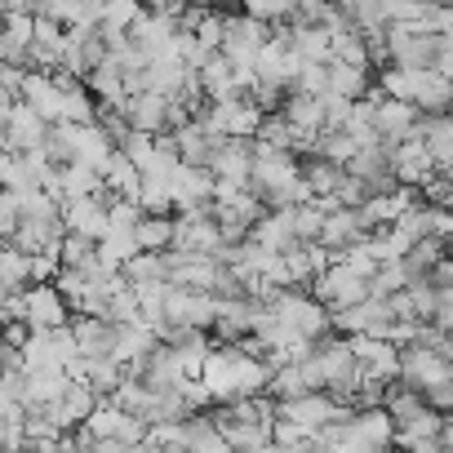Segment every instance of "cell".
Returning a JSON list of instances; mask_svg holds the SVG:
<instances>
[{"mask_svg": "<svg viewBox=\"0 0 453 453\" xmlns=\"http://www.w3.org/2000/svg\"><path fill=\"white\" fill-rule=\"evenodd\" d=\"M54 165H72L76 160V134H72V120H54L50 134H45V147H41Z\"/></svg>", "mask_w": 453, "mask_h": 453, "instance_id": "46", "label": "cell"}, {"mask_svg": "<svg viewBox=\"0 0 453 453\" xmlns=\"http://www.w3.org/2000/svg\"><path fill=\"white\" fill-rule=\"evenodd\" d=\"M418 125H422V107H418V103H409V98H391L387 89L378 94V103H373V129H378V138H382L387 151H391L395 142L413 138Z\"/></svg>", "mask_w": 453, "mask_h": 453, "instance_id": "11", "label": "cell"}, {"mask_svg": "<svg viewBox=\"0 0 453 453\" xmlns=\"http://www.w3.org/2000/svg\"><path fill=\"white\" fill-rule=\"evenodd\" d=\"M444 204H449V209H453V196H449V200H444Z\"/></svg>", "mask_w": 453, "mask_h": 453, "instance_id": "54", "label": "cell"}, {"mask_svg": "<svg viewBox=\"0 0 453 453\" xmlns=\"http://www.w3.org/2000/svg\"><path fill=\"white\" fill-rule=\"evenodd\" d=\"M409 285V276H404V267L400 263H382L373 276H369V289L378 294V298H391L395 289H404Z\"/></svg>", "mask_w": 453, "mask_h": 453, "instance_id": "48", "label": "cell"}, {"mask_svg": "<svg viewBox=\"0 0 453 453\" xmlns=\"http://www.w3.org/2000/svg\"><path fill=\"white\" fill-rule=\"evenodd\" d=\"M213 418L226 435L232 449H267L272 444V426L280 418V400L276 395H241V400H218Z\"/></svg>", "mask_w": 453, "mask_h": 453, "instance_id": "3", "label": "cell"}, {"mask_svg": "<svg viewBox=\"0 0 453 453\" xmlns=\"http://www.w3.org/2000/svg\"><path fill=\"white\" fill-rule=\"evenodd\" d=\"M218 182H254V138H226L218 147V156L209 160Z\"/></svg>", "mask_w": 453, "mask_h": 453, "instance_id": "22", "label": "cell"}, {"mask_svg": "<svg viewBox=\"0 0 453 453\" xmlns=\"http://www.w3.org/2000/svg\"><path fill=\"white\" fill-rule=\"evenodd\" d=\"M23 98H27V103H32L50 125L67 116V89L58 85V76H54V72L32 67V72H27V81H23Z\"/></svg>", "mask_w": 453, "mask_h": 453, "instance_id": "23", "label": "cell"}, {"mask_svg": "<svg viewBox=\"0 0 453 453\" xmlns=\"http://www.w3.org/2000/svg\"><path fill=\"white\" fill-rule=\"evenodd\" d=\"M165 316L173 325H191V329H209L213 334V325H218V294L213 289H191V285H169Z\"/></svg>", "mask_w": 453, "mask_h": 453, "instance_id": "8", "label": "cell"}, {"mask_svg": "<svg viewBox=\"0 0 453 453\" xmlns=\"http://www.w3.org/2000/svg\"><path fill=\"white\" fill-rule=\"evenodd\" d=\"M276 36V27L250 10H226V36H222V54L232 63H258V54L267 50V41Z\"/></svg>", "mask_w": 453, "mask_h": 453, "instance_id": "6", "label": "cell"}, {"mask_svg": "<svg viewBox=\"0 0 453 453\" xmlns=\"http://www.w3.org/2000/svg\"><path fill=\"white\" fill-rule=\"evenodd\" d=\"M222 142H226V138H222L204 116H191L187 125H178V147H182V160H187V165H209Z\"/></svg>", "mask_w": 453, "mask_h": 453, "instance_id": "26", "label": "cell"}, {"mask_svg": "<svg viewBox=\"0 0 453 453\" xmlns=\"http://www.w3.org/2000/svg\"><path fill=\"white\" fill-rule=\"evenodd\" d=\"M116 320L111 316H85L76 311L72 316V334L81 342V356H116Z\"/></svg>", "mask_w": 453, "mask_h": 453, "instance_id": "27", "label": "cell"}, {"mask_svg": "<svg viewBox=\"0 0 453 453\" xmlns=\"http://www.w3.org/2000/svg\"><path fill=\"white\" fill-rule=\"evenodd\" d=\"M98 250H103V258L111 263V267H125L142 245H138V226H111V232L98 241Z\"/></svg>", "mask_w": 453, "mask_h": 453, "instance_id": "41", "label": "cell"}, {"mask_svg": "<svg viewBox=\"0 0 453 453\" xmlns=\"http://www.w3.org/2000/svg\"><path fill=\"white\" fill-rule=\"evenodd\" d=\"M178 241V218L173 213H142L138 222V245L142 250H173Z\"/></svg>", "mask_w": 453, "mask_h": 453, "instance_id": "40", "label": "cell"}, {"mask_svg": "<svg viewBox=\"0 0 453 453\" xmlns=\"http://www.w3.org/2000/svg\"><path fill=\"white\" fill-rule=\"evenodd\" d=\"M378 81L369 76V67L360 63H347V58H329V89L325 94H338V98H365Z\"/></svg>", "mask_w": 453, "mask_h": 453, "instance_id": "34", "label": "cell"}, {"mask_svg": "<svg viewBox=\"0 0 453 453\" xmlns=\"http://www.w3.org/2000/svg\"><path fill=\"white\" fill-rule=\"evenodd\" d=\"M435 67H440V72H444V76L453 81V50H440V58H435Z\"/></svg>", "mask_w": 453, "mask_h": 453, "instance_id": "53", "label": "cell"}, {"mask_svg": "<svg viewBox=\"0 0 453 453\" xmlns=\"http://www.w3.org/2000/svg\"><path fill=\"white\" fill-rule=\"evenodd\" d=\"M311 294H316L320 303H329V307H356V303H365L373 289H369V276H365V272H356L347 258H334V263L311 280Z\"/></svg>", "mask_w": 453, "mask_h": 453, "instance_id": "7", "label": "cell"}, {"mask_svg": "<svg viewBox=\"0 0 453 453\" xmlns=\"http://www.w3.org/2000/svg\"><path fill=\"white\" fill-rule=\"evenodd\" d=\"M58 258H63V267H89V263H98V258H103V250H98V241H94V236L67 232V236H63V245H58Z\"/></svg>", "mask_w": 453, "mask_h": 453, "instance_id": "44", "label": "cell"}, {"mask_svg": "<svg viewBox=\"0 0 453 453\" xmlns=\"http://www.w3.org/2000/svg\"><path fill=\"white\" fill-rule=\"evenodd\" d=\"M0 276H5V289H32V254L5 241V254H0Z\"/></svg>", "mask_w": 453, "mask_h": 453, "instance_id": "42", "label": "cell"}, {"mask_svg": "<svg viewBox=\"0 0 453 453\" xmlns=\"http://www.w3.org/2000/svg\"><path fill=\"white\" fill-rule=\"evenodd\" d=\"M272 360L245 351L241 342H218L204 360V382L213 391V400H241V395H263L272 382Z\"/></svg>", "mask_w": 453, "mask_h": 453, "instance_id": "1", "label": "cell"}, {"mask_svg": "<svg viewBox=\"0 0 453 453\" xmlns=\"http://www.w3.org/2000/svg\"><path fill=\"white\" fill-rule=\"evenodd\" d=\"M298 125L285 116V111H267L263 116V125H258V142H272V147H289V151H298Z\"/></svg>", "mask_w": 453, "mask_h": 453, "instance_id": "43", "label": "cell"}, {"mask_svg": "<svg viewBox=\"0 0 453 453\" xmlns=\"http://www.w3.org/2000/svg\"><path fill=\"white\" fill-rule=\"evenodd\" d=\"M72 373H76V378H85L98 395H116V387L125 382V373H129V369H125L116 356H81Z\"/></svg>", "mask_w": 453, "mask_h": 453, "instance_id": "31", "label": "cell"}, {"mask_svg": "<svg viewBox=\"0 0 453 453\" xmlns=\"http://www.w3.org/2000/svg\"><path fill=\"white\" fill-rule=\"evenodd\" d=\"M263 107L254 103V94L245 98H218L204 107V120L222 134V138H258V125H263Z\"/></svg>", "mask_w": 453, "mask_h": 453, "instance_id": "9", "label": "cell"}, {"mask_svg": "<svg viewBox=\"0 0 453 453\" xmlns=\"http://www.w3.org/2000/svg\"><path fill=\"white\" fill-rule=\"evenodd\" d=\"M347 165L329 160V156H303V178L311 187V196H334V187L342 182Z\"/></svg>", "mask_w": 453, "mask_h": 453, "instance_id": "39", "label": "cell"}, {"mask_svg": "<svg viewBox=\"0 0 453 453\" xmlns=\"http://www.w3.org/2000/svg\"><path fill=\"white\" fill-rule=\"evenodd\" d=\"M418 138L431 147V156H435L440 165L453 160V111H422Z\"/></svg>", "mask_w": 453, "mask_h": 453, "instance_id": "36", "label": "cell"}, {"mask_svg": "<svg viewBox=\"0 0 453 453\" xmlns=\"http://www.w3.org/2000/svg\"><path fill=\"white\" fill-rule=\"evenodd\" d=\"M334 58H347V63L373 67V54H369V41H365V32H360V27L334 32Z\"/></svg>", "mask_w": 453, "mask_h": 453, "instance_id": "47", "label": "cell"}, {"mask_svg": "<svg viewBox=\"0 0 453 453\" xmlns=\"http://www.w3.org/2000/svg\"><path fill=\"white\" fill-rule=\"evenodd\" d=\"M294 89L325 94V89H329V63H303V67H298V81H294Z\"/></svg>", "mask_w": 453, "mask_h": 453, "instance_id": "50", "label": "cell"}, {"mask_svg": "<svg viewBox=\"0 0 453 453\" xmlns=\"http://www.w3.org/2000/svg\"><path fill=\"white\" fill-rule=\"evenodd\" d=\"M63 218H67V232H81V236L103 241V236L111 232V191H107V196L67 200V204H63Z\"/></svg>", "mask_w": 453, "mask_h": 453, "instance_id": "14", "label": "cell"}, {"mask_svg": "<svg viewBox=\"0 0 453 453\" xmlns=\"http://www.w3.org/2000/svg\"><path fill=\"white\" fill-rule=\"evenodd\" d=\"M50 120L27 98H5V147L10 151H41Z\"/></svg>", "mask_w": 453, "mask_h": 453, "instance_id": "12", "label": "cell"}, {"mask_svg": "<svg viewBox=\"0 0 453 453\" xmlns=\"http://www.w3.org/2000/svg\"><path fill=\"white\" fill-rule=\"evenodd\" d=\"M120 272H125V280H129L134 289L156 285V280H169V250H138Z\"/></svg>", "mask_w": 453, "mask_h": 453, "instance_id": "35", "label": "cell"}, {"mask_svg": "<svg viewBox=\"0 0 453 453\" xmlns=\"http://www.w3.org/2000/svg\"><path fill=\"white\" fill-rule=\"evenodd\" d=\"M209 209H213V218L222 222L226 241H245V236L254 232V222H258L272 204H267L263 191H254L250 182H245V187H241V182H218Z\"/></svg>", "mask_w": 453, "mask_h": 453, "instance_id": "4", "label": "cell"}, {"mask_svg": "<svg viewBox=\"0 0 453 453\" xmlns=\"http://www.w3.org/2000/svg\"><path fill=\"white\" fill-rule=\"evenodd\" d=\"M103 178H107V191H111V196H134V200H138V191H142V165H138L134 156H125L120 147H116V156L107 160Z\"/></svg>", "mask_w": 453, "mask_h": 453, "instance_id": "37", "label": "cell"}, {"mask_svg": "<svg viewBox=\"0 0 453 453\" xmlns=\"http://www.w3.org/2000/svg\"><path fill=\"white\" fill-rule=\"evenodd\" d=\"M72 316H76V307L67 303V294L54 280H41L27 289V325L32 329H63V325H72Z\"/></svg>", "mask_w": 453, "mask_h": 453, "instance_id": "13", "label": "cell"}, {"mask_svg": "<svg viewBox=\"0 0 453 453\" xmlns=\"http://www.w3.org/2000/svg\"><path fill=\"white\" fill-rule=\"evenodd\" d=\"M116 325H120V320H116ZM160 342H165V338H160L147 320H125V325L116 329V360H120L129 373H138Z\"/></svg>", "mask_w": 453, "mask_h": 453, "instance_id": "18", "label": "cell"}, {"mask_svg": "<svg viewBox=\"0 0 453 453\" xmlns=\"http://www.w3.org/2000/svg\"><path fill=\"white\" fill-rule=\"evenodd\" d=\"M351 347H356V360L365 373H378V378H400V342L395 338H378V334H351Z\"/></svg>", "mask_w": 453, "mask_h": 453, "instance_id": "19", "label": "cell"}, {"mask_svg": "<svg viewBox=\"0 0 453 453\" xmlns=\"http://www.w3.org/2000/svg\"><path fill=\"white\" fill-rule=\"evenodd\" d=\"M444 41L435 32H413L409 23H391L387 32V63H400V67H435Z\"/></svg>", "mask_w": 453, "mask_h": 453, "instance_id": "10", "label": "cell"}, {"mask_svg": "<svg viewBox=\"0 0 453 453\" xmlns=\"http://www.w3.org/2000/svg\"><path fill=\"white\" fill-rule=\"evenodd\" d=\"M129 36H134L142 50L160 54V50H169V45L178 41V19H173V14H165V10H142V14L134 19Z\"/></svg>", "mask_w": 453, "mask_h": 453, "instance_id": "29", "label": "cell"}, {"mask_svg": "<svg viewBox=\"0 0 453 453\" xmlns=\"http://www.w3.org/2000/svg\"><path fill=\"white\" fill-rule=\"evenodd\" d=\"M182 444L187 449H200V453H218V449H232L213 418V409H196L191 418H182Z\"/></svg>", "mask_w": 453, "mask_h": 453, "instance_id": "33", "label": "cell"}, {"mask_svg": "<svg viewBox=\"0 0 453 453\" xmlns=\"http://www.w3.org/2000/svg\"><path fill=\"white\" fill-rule=\"evenodd\" d=\"M196 36L209 45V50H222V36H226V10H209L204 19H200V27H196Z\"/></svg>", "mask_w": 453, "mask_h": 453, "instance_id": "49", "label": "cell"}, {"mask_svg": "<svg viewBox=\"0 0 453 453\" xmlns=\"http://www.w3.org/2000/svg\"><path fill=\"white\" fill-rule=\"evenodd\" d=\"M222 276L218 254H187V250H169V280L173 285H191V289H213Z\"/></svg>", "mask_w": 453, "mask_h": 453, "instance_id": "21", "label": "cell"}, {"mask_svg": "<svg viewBox=\"0 0 453 453\" xmlns=\"http://www.w3.org/2000/svg\"><path fill=\"white\" fill-rule=\"evenodd\" d=\"M400 378H404L409 387H418L422 395H431V391H440V387H453V365H449V356H444L440 347H431V342H409V347L400 351Z\"/></svg>", "mask_w": 453, "mask_h": 453, "instance_id": "5", "label": "cell"}, {"mask_svg": "<svg viewBox=\"0 0 453 453\" xmlns=\"http://www.w3.org/2000/svg\"><path fill=\"white\" fill-rule=\"evenodd\" d=\"M125 116H129L138 129H147V134L173 129V94H165V89H151V85H147V89L129 94Z\"/></svg>", "mask_w": 453, "mask_h": 453, "instance_id": "15", "label": "cell"}, {"mask_svg": "<svg viewBox=\"0 0 453 453\" xmlns=\"http://www.w3.org/2000/svg\"><path fill=\"white\" fill-rule=\"evenodd\" d=\"M98 400H103V395H98L85 378H72V387H67V391H63L45 413H50L63 431H76V426H85V418L94 413V404H98Z\"/></svg>", "mask_w": 453, "mask_h": 453, "instance_id": "24", "label": "cell"}, {"mask_svg": "<svg viewBox=\"0 0 453 453\" xmlns=\"http://www.w3.org/2000/svg\"><path fill=\"white\" fill-rule=\"evenodd\" d=\"M36 14H45V19H58V23H76V14H81V0H41V10Z\"/></svg>", "mask_w": 453, "mask_h": 453, "instance_id": "52", "label": "cell"}, {"mask_svg": "<svg viewBox=\"0 0 453 453\" xmlns=\"http://www.w3.org/2000/svg\"><path fill=\"white\" fill-rule=\"evenodd\" d=\"M258 81L263 85H280V89H294V81H298V67H303V58L294 54V45L285 41V36H272L267 41V50L258 54Z\"/></svg>", "mask_w": 453, "mask_h": 453, "instance_id": "20", "label": "cell"}, {"mask_svg": "<svg viewBox=\"0 0 453 453\" xmlns=\"http://www.w3.org/2000/svg\"><path fill=\"white\" fill-rule=\"evenodd\" d=\"M250 241H258V245H263V250H272V254H289V250L298 245L294 213H289V209H267V213L254 222Z\"/></svg>", "mask_w": 453, "mask_h": 453, "instance_id": "28", "label": "cell"}, {"mask_svg": "<svg viewBox=\"0 0 453 453\" xmlns=\"http://www.w3.org/2000/svg\"><path fill=\"white\" fill-rule=\"evenodd\" d=\"M395 444H409V449H418V453L444 449V413H440V409H426V413H418L413 422L395 426Z\"/></svg>", "mask_w": 453, "mask_h": 453, "instance_id": "30", "label": "cell"}, {"mask_svg": "<svg viewBox=\"0 0 453 453\" xmlns=\"http://www.w3.org/2000/svg\"><path fill=\"white\" fill-rule=\"evenodd\" d=\"M32 41H36V14H5V63L27 67Z\"/></svg>", "mask_w": 453, "mask_h": 453, "instance_id": "38", "label": "cell"}, {"mask_svg": "<svg viewBox=\"0 0 453 453\" xmlns=\"http://www.w3.org/2000/svg\"><path fill=\"white\" fill-rule=\"evenodd\" d=\"M294 5H298V0H245V10H250V14H258V19H267V23L289 19V14H294Z\"/></svg>", "mask_w": 453, "mask_h": 453, "instance_id": "51", "label": "cell"}, {"mask_svg": "<svg viewBox=\"0 0 453 453\" xmlns=\"http://www.w3.org/2000/svg\"><path fill=\"white\" fill-rule=\"evenodd\" d=\"M365 236H369V232H365V222H360V209H351V204H334V209L325 213L320 245L334 250V258H338L342 250H351L356 241H365Z\"/></svg>", "mask_w": 453, "mask_h": 453, "instance_id": "25", "label": "cell"}, {"mask_svg": "<svg viewBox=\"0 0 453 453\" xmlns=\"http://www.w3.org/2000/svg\"><path fill=\"white\" fill-rule=\"evenodd\" d=\"M391 160H395V178L404 182V187H422V182H431L435 173H440V160L431 156V147L413 134V138H404V142H395L391 147Z\"/></svg>", "mask_w": 453, "mask_h": 453, "instance_id": "16", "label": "cell"}, {"mask_svg": "<svg viewBox=\"0 0 453 453\" xmlns=\"http://www.w3.org/2000/svg\"><path fill=\"white\" fill-rule=\"evenodd\" d=\"M72 369H27V391H23V400H27V409H50L67 387H72Z\"/></svg>", "mask_w": 453, "mask_h": 453, "instance_id": "32", "label": "cell"}, {"mask_svg": "<svg viewBox=\"0 0 453 453\" xmlns=\"http://www.w3.org/2000/svg\"><path fill=\"white\" fill-rule=\"evenodd\" d=\"M254 191H263V200L272 209H285V204H303L311 200V187L303 178V156L289 151V147H272V142H258L254 138Z\"/></svg>", "mask_w": 453, "mask_h": 453, "instance_id": "2", "label": "cell"}, {"mask_svg": "<svg viewBox=\"0 0 453 453\" xmlns=\"http://www.w3.org/2000/svg\"><path fill=\"white\" fill-rule=\"evenodd\" d=\"M303 391H311V382H307V373H303L298 360L280 365V369L272 373V382H267V395H276V400H294V395H303Z\"/></svg>", "mask_w": 453, "mask_h": 453, "instance_id": "45", "label": "cell"}, {"mask_svg": "<svg viewBox=\"0 0 453 453\" xmlns=\"http://www.w3.org/2000/svg\"><path fill=\"white\" fill-rule=\"evenodd\" d=\"M169 187H173V209L182 213V209H204L213 200V191H218V178H213L209 165H187L182 160Z\"/></svg>", "mask_w": 453, "mask_h": 453, "instance_id": "17", "label": "cell"}]
</instances>
